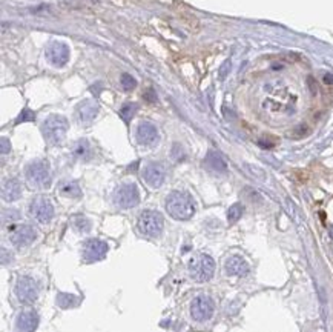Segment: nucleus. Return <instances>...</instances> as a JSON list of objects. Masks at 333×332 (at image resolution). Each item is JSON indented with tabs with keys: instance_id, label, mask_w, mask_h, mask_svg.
<instances>
[{
	"instance_id": "obj_1",
	"label": "nucleus",
	"mask_w": 333,
	"mask_h": 332,
	"mask_svg": "<svg viewBox=\"0 0 333 332\" xmlns=\"http://www.w3.org/2000/svg\"><path fill=\"white\" fill-rule=\"evenodd\" d=\"M166 211L175 220H189L195 214V204L188 192L174 191L166 199Z\"/></svg>"
},
{
	"instance_id": "obj_2",
	"label": "nucleus",
	"mask_w": 333,
	"mask_h": 332,
	"mask_svg": "<svg viewBox=\"0 0 333 332\" xmlns=\"http://www.w3.org/2000/svg\"><path fill=\"white\" fill-rule=\"evenodd\" d=\"M70 128V123H68L66 117L59 116V114H52L47 120L42 123V134L45 137V140L48 142V145H60Z\"/></svg>"
},
{
	"instance_id": "obj_3",
	"label": "nucleus",
	"mask_w": 333,
	"mask_h": 332,
	"mask_svg": "<svg viewBox=\"0 0 333 332\" xmlns=\"http://www.w3.org/2000/svg\"><path fill=\"white\" fill-rule=\"evenodd\" d=\"M25 177L31 188L47 189L51 186V169L47 160H34L25 168Z\"/></svg>"
},
{
	"instance_id": "obj_4",
	"label": "nucleus",
	"mask_w": 333,
	"mask_h": 332,
	"mask_svg": "<svg viewBox=\"0 0 333 332\" xmlns=\"http://www.w3.org/2000/svg\"><path fill=\"white\" fill-rule=\"evenodd\" d=\"M189 276L195 281H209L215 274V261L208 254H195L189 260Z\"/></svg>"
},
{
	"instance_id": "obj_5",
	"label": "nucleus",
	"mask_w": 333,
	"mask_h": 332,
	"mask_svg": "<svg viewBox=\"0 0 333 332\" xmlns=\"http://www.w3.org/2000/svg\"><path fill=\"white\" fill-rule=\"evenodd\" d=\"M137 226H139V231L147 237H158L163 232L165 228V219L163 215L158 211L147 209L143 211L139 215V220H137Z\"/></svg>"
},
{
	"instance_id": "obj_6",
	"label": "nucleus",
	"mask_w": 333,
	"mask_h": 332,
	"mask_svg": "<svg viewBox=\"0 0 333 332\" xmlns=\"http://www.w3.org/2000/svg\"><path fill=\"white\" fill-rule=\"evenodd\" d=\"M140 202V192L135 183H124L114 192V203L121 209L134 208Z\"/></svg>"
},
{
	"instance_id": "obj_7",
	"label": "nucleus",
	"mask_w": 333,
	"mask_h": 332,
	"mask_svg": "<svg viewBox=\"0 0 333 332\" xmlns=\"http://www.w3.org/2000/svg\"><path fill=\"white\" fill-rule=\"evenodd\" d=\"M14 291H16L19 302H22L24 305H32L37 300V295H39L36 281H34L31 277H26V276L17 277Z\"/></svg>"
},
{
	"instance_id": "obj_8",
	"label": "nucleus",
	"mask_w": 333,
	"mask_h": 332,
	"mask_svg": "<svg viewBox=\"0 0 333 332\" xmlns=\"http://www.w3.org/2000/svg\"><path fill=\"white\" fill-rule=\"evenodd\" d=\"M215 311L214 300L209 295H198L192 300L190 305V315L197 322H208L209 318H212Z\"/></svg>"
},
{
	"instance_id": "obj_9",
	"label": "nucleus",
	"mask_w": 333,
	"mask_h": 332,
	"mask_svg": "<svg viewBox=\"0 0 333 332\" xmlns=\"http://www.w3.org/2000/svg\"><path fill=\"white\" fill-rule=\"evenodd\" d=\"M29 214L39 223H49L54 217V206L48 197L39 196L29 204Z\"/></svg>"
},
{
	"instance_id": "obj_10",
	"label": "nucleus",
	"mask_w": 333,
	"mask_h": 332,
	"mask_svg": "<svg viewBox=\"0 0 333 332\" xmlns=\"http://www.w3.org/2000/svg\"><path fill=\"white\" fill-rule=\"evenodd\" d=\"M70 48L66 43L62 42H51L47 50H45V57H47L48 63H51L55 68H62L70 62Z\"/></svg>"
},
{
	"instance_id": "obj_11",
	"label": "nucleus",
	"mask_w": 333,
	"mask_h": 332,
	"mask_svg": "<svg viewBox=\"0 0 333 332\" xmlns=\"http://www.w3.org/2000/svg\"><path fill=\"white\" fill-rule=\"evenodd\" d=\"M108 254V245L98 238H89L83 243V260L86 263L100 261Z\"/></svg>"
},
{
	"instance_id": "obj_12",
	"label": "nucleus",
	"mask_w": 333,
	"mask_h": 332,
	"mask_svg": "<svg viewBox=\"0 0 333 332\" xmlns=\"http://www.w3.org/2000/svg\"><path fill=\"white\" fill-rule=\"evenodd\" d=\"M9 238H11V243L14 246L26 248L37 238V231H36V228H32L31 225H20V226L14 228Z\"/></svg>"
},
{
	"instance_id": "obj_13",
	"label": "nucleus",
	"mask_w": 333,
	"mask_h": 332,
	"mask_svg": "<svg viewBox=\"0 0 333 332\" xmlns=\"http://www.w3.org/2000/svg\"><path fill=\"white\" fill-rule=\"evenodd\" d=\"M143 179L151 188H160L166 179V168L163 163H149L143 169Z\"/></svg>"
},
{
	"instance_id": "obj_14",
	"label": "nucleus",
	"mask_w": 333,
	"mask_h": 332,
	"mask_svg": "<svg viewBox=\"0 0 333 332\" xmlns=\"http://www.w3.org/2000/svg\"><path fill=\"white\" fill-rule=\"evenodd\" d=\"M100 111L98 103L94 100H83L82 103H78L75 108V117L78 123L82 125H91L97 117V114Z\"/></svg>"
},
{
	"instance_id": "obj_15",
	"label": "nucleus",
	"mask_w": 333,
	"mask_h": 332,
	"mask_svg": "<svg viewBox=\"0 0 333 332\" xmlns=\"http://www.w3.org/2000/svg\"><path fill=\"white\" fill-rule=\"evenodd\" d=\"M137 142L143 146H152L158 142V129L151 122H140L135 131Z\"/></svg>"
},
{
	"instance_id": "obj_16",
	"label": "nucleus",
	"mask_w": 333,
	"mask_h": 332,
	"mask_svg": "<svg viewBox=\"0 0 333 332\" xmlns=\"http://www.w3.org/2000/svg\"><path fill=\"white\" fill-rule=\"evenodd\" d=\"M224 272L231 277H244L249 272V265L243 257L232 255L224 261Z\"/></svg>"
},
{
	"instance_id": "obj_17",
	"label": "nucleus",
	"mask_w": 333,
	"mask_h": 332,
	"mask_svg": "<svg viewBox=\"0 0 333 332\" xmlns=\"http://www.w3.org/2000/svg\"><path fill=\"white\" fill-rule=\"evenodd\" d=\"M39 326V315L36 311L28 309V311L20 312L16 320L17 332H34Z\"/></svg>"
},
{
	"instance_id": "obj_18",
	"label": "nucleus",
	"mask_w": 333,
	"mask_h": 332,
	"mask_svg": "<svg viewBox=\"0 0 333 332\" xmlns=\"http://www.w3.org/2000/svg\"><path fill=\"white\" fill-rule=\"evenodd\" d=\"M22 196V185L17 179L5 180L2 185V199L5 202H16Z\"/></svg>"
},
{
	"instance_id": "obj_19",
	"label": "nucleus",
	"mask_w": 333,
	"mask_h": 332,
	"mask_svg": "<svg viewBox=\"0 0 333 332\" xmlns=\"http://www.w3.org/2000/svg\"><path fill=\"white\" fill-rule=\"evenodd\" d=\"M206 165H208L209 169H212L214 173H218V174H224L227 171V163L226 160L223 158V155L220 153L216 151H209L208 155H206Z\"/></svg>"
},
{
	"instance_id": "obj_20",
	"label": "nucleus",
	"mask_w": 333,
	"mask_h": 332,
	"mask_svg": "<svg viewBox=\"0 0 333 332\" xmlns=\"http://www.w3.org/2000/svg\"><path fill=\"white\" fill-rule=\"evenodd\" d=\"M72 154L75 158L82 160V162H88V160L93 158L94 155V151H93V146H91V143L86 140V139H82L78 140L74 148H72Z\"/></svg>"
},
{
	"instance_id": "obj_21",
	"label": "nucleus",
	"mask_w": 333,
	"mask_h": 332,
	"mask_svg": "<svg viewBox=\"0 0 333 332\" xmlns=\"http://www.w3.org/2000/svg\"><path fill=\"white\" fill-rule=\"evenodd\" d=\"M59 189H60V194L65 197H70V199L82 197V189H80L78 183L74 180H63L59 185Z\"/></svg>"
},
{
	"instance_id": "obj_22",
	"label": "nucleus",
	"mask_w": 333,
	"mask_h": 332,
	"mask_svg": "<svg viewBox=\"0 0 333 332\" xmlns=\"http://www.w3.org/2000/svg\"><path fill=\"white\" fill-rule=\"evenodd\" d=\"M137 111H139V105H137V103H134V102H128V103H124V105L120 108L119 114H120V117L123 119V122L129 123L134 119Z\"/></svg>"
},
{
	"instance_id": "obj_23",
	"label": "nucleus",
	"mask_w": 333,
	"mask_h": 332,
	"mask_svg": "<svg viewBox=\"0 0 333 332\" xmlns=\"http://www.w3.org/2000/svg\"><path fill=\"white\" fill-rule=\"evenodd\" d=\"M243 214H244V206L241 203H235L227 211V222L229 223H237L241 217H243Z\"/></svg>"
},
{
	"instance_id": "obj_24",
	"label": "nucleus",
	"mask_w": 333,
	"mask_h": 332,
	"mask_svg": "<svg viewBox=\"0 0 333 332\" xmlns=\"http://www.w3.org/2000/svg\"><path fill=\"white\" fill-rule=\"evenodd\" d=\"M72 225L78 232H88L91 230V222L83 215H77L72 219Z\"/></svg>"
},
{
	"instance_id": "obj_25",
	"label": "nucleus",
	"mask_w": 333,
	"mask_h": 332,
	"mask_svg": "<svg viewBox=\"0 0 333 332\" xmlns=\"http://www.w3.org/2000/svg\"><path fill=\"white\" fill-rule=\"evenodd\" d=\"M77 302H78V299L75 295H71V294H60L59 297H57V305L63 309L77 305Z\"/></svg>"
},
{
	"instance_id": "obj_26",
	"label": "nucleus",
	"mask_w": 333,
	"mask_h": 332,
	"mask_svg": "<svg viewBox=\"0 0 333 332\" xmlns=\"http://www.w3.org/2000/svg\"><path fill=\"white\" fill-rule=\"evenodd\" d=\"M20 219V212L17 209H3L2 211V222L3 225H11Z\"/></svg>"
},
{
	"instance_id": "obj_27",
	"label": "nucleus",
	"mask_w": 333,
	"mask_h": 332,
	"mask_svg": "<svg viewBox=\"0 0 333 332\" xmlns=\"http://www.w3.org/2000/svg\"><path fill=\"white\" fill-rule=\"evenodd\" d=\"M120 85H121V88H123L124 91H132V89H135V86H137V80H135L131 74L123 73L121 77H120Z\"/></svg>"
},
{
	"instance_id": "obj_28",
	"label": "nucleus",
	"mask_w": 333,
	"mask_h": 332,
	"mask_svg": "<svg viewBox=\"0 0 333 332\" xmlns=\"http://www.w3.org/2000/svg\"><path fill=\"white\" fill-rule=\"evenodd\" d=\"M34 119H36V114H34L29 108H25L24 111L20 112V116L17 117L16 125H19V123H24V122H32Z\"/></svg>"
},
{
	"instance_id": "obj_29",
	"label": "nucleus",
	"mask_w": 333,
	"mask_h": 332,
	"mask_svg": "<svg viewBox=\"0 0 333 332\" xmlns=\"http://www.w3.org/2000/svg\"><path fill=\"white\" fill-rule=\"evenodd\" d=\"M231 68H232L231 60H226V62L220 66V71H218V76H220V78H221V80H224V78H226V76L229 74V71H231Z\"/></svg>"
},
{
	"instance_id": "obj_30",
	"label": "nucleus",
	"mask_w": 333,
	"mask_h": 332,
	"mask_svg": "<svg viewBox=\"0 0 333 332\" xmlns=\"http://www.w3.org/2000/svg\"><path fill=\"white\" fill-rule=\"evenodd\" d=\"M13 263V254L6 251V248H2V265H9Z\"/></svg>"
},
{
	"instance_id": "obj_31",
	"label": "nucleus",
	"mask_w": 333,
	"mask_h": 332,
	"mask_svg": "<svg viewBox=\"0 0 333 332\" xmlns=\"http://www.w3.org/2000/svg\"><path fill=\"white\" fill-rule=\"evenodd\" d=\"M0 142H2V154L5 155L11 150V143H9V140L6 139V137H2V140H0Z\"/></svg>"
},
{
	"instance_id": "obj_32",
	"label": "nucleus",
	"mask_w": 333,
	"mask_h": 332,
	"mask_svg": "<svg viewBox=\"0 0 333 332\" xmlns=\"http://www.w3.org/2000/svg\"><path fill=\"white\" fill-rule=\"evenodd\" d=\"M144 99H146V100H149V102H155V100H157V94L154 93L152 89H149L147 93L144 94Z\"/></svg>"
},
{
	"instance_id": "obj_33",
	"label": "nucleus",
	"mask_w": 333,
	"mask_h": 332,
	"mask_svg": "<svg viewBox=\"0 0 333 332\" xmlns=\"http://www.w3.org/2000/svg\"><path fill=\"white\" fill-rule=\"evenodd\" d=\"M324 83H327V85H333V74H326L324 76Z\"/></svg>"
}]
</instances>
